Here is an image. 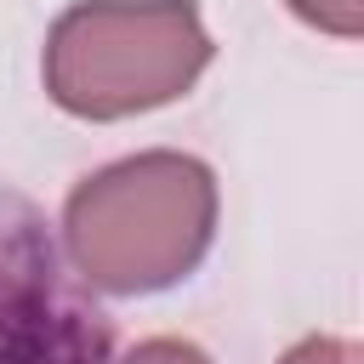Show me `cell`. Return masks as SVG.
I'll list each match as a JSON object with an SVG mask.
<instances>
[{
    "label": "cell",
    "mask_w": 364,
    "mask_h": 364,
    "mask_svg": "<svg viewBox=\"0 0 364 364\" xmlns=\"http://www.w3.org/2000/svg\"><path fill=\"white\" fill-rule=\"evenodd\" d=\"M216 239V176L205 159L148 148L74 182L63 256L85 290L154 296L188 279Z\"/></svg>",
    "instance_id": "6da1fadb"
},
{
    "label": "cell",
    "mask_w": 364,
    "mask_h": 364,
    "mask_svg": "<svg viewBox=\"0 0 364 364\" xmlns=\"http://www.w3.org/2000/svg\"><path fill=\"white\" fill-rule=\"evenodd\" d=\"M193 0H80L46 34V91L74 119H131L176 102L210 63Z\"/></svg>",
    "instance_id": "7a4b0ae2"
},
{
    "label": "cell",
    "mask_w": 364,
    "mask_h": 364,
    "mask_svg": "<svg viewBox=\"0 0 364 364\" xmlns=\"http://www.w3.org/2000/svg\"><path fill=\"white\" fill-rule=\"evenodd\" d=\"M114 318L91 301L34 199L0 182V364H108Z\"/></svg>",
    "instance_id": "3957f363"
},
{
    "label": "cell",
    "mask_w": 364,
    "mask_h": 364,
    "mask_svg": "<svg viewBox=\"0 0 364 364\" xmlns=\"http://www.w3.org/2000/svg\"><path fill=\"white\" fill-rule=\"evenodd\" d=\"M290 11L336 40H358L364 34V0H290Z\"/></svg>",
    "instance_id": "277c9868"
},
{
    "label": "cell",
    "mask_w": 364,
    "mask_h": 364,
    "mask_svg": "<svg viewBox=\"0 0 364 364\" xmlns=\"http://www.w3.org/2000/svg\"><path fill=\"white\" fill-rule=\"evenodd\" d=\"M119 364H210V358H205V347H193V341H182V336H148V341H136Z\"/></svg>",
    "instance_id": "5b68a950"
},
{
    "label": "cell",
    "mask_w": 364,
    "mask_h": 364,
    "mask_svg": "<svg viewBox=\"0 0 364 364\" xmlns=\"http://www.w3.org/2000/svg\"><path fill=\"white\" fill-rule=\"evenodd\" d=\"M279 364H358V347H353L347 336H307V341H296Z\"/></svg>",
    "instance_id": "8992f818"
}]
</instances>
